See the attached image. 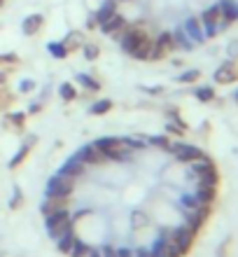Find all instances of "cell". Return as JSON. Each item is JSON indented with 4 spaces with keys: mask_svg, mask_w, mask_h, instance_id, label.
<instances>
[{
    "mask_svg": "<svg viewBox=\"0 0 238 257\" xmlns=\"http://www.w3.org/2000/svg\"><path fill=\"white\" fill-rule=\"evenodd\" d=\"M96 145L101 148L108 162H129L133 155V148L124 138H98Z\"/></svg>",
    "mask_w": 238,
    "mask_h": 257,
    "instance_id": "1",
    "label": "cell"
},
{
    "mask_svg": "<svg viewBox=\"0 0 238 257\" xmlns=\"http://www.w3.org/2000/svg\"><path fill=\"white\" fill-rule=\"evenodd\" d=\"M191 176L198 180V185H210V187H217V169L215 164L210 162V157L205 159H198V162H191Z\"/></svg>",
    "mask_w": 238,
    "mask_h": 257,
    "instance_id": "2",
    "label": "cell"
},
{
    "mask_svg": "<svg viewBox=\"0 0 238 257\" xmlns=\"http://www.w3.org/2000/svg\"><path fill=\"white\" fill-rule=\"evenodd\" d=\"M147 35H150V33H147L140 24H136V26H126L122 31V35H119V47H122L124 54L131 56L138 49V45H140Z\"/></svg>",
    "mask_w": 238,
    "mask_h": 257,
    "instance_id": "3",
    "label": "cell"
},
{
    "mask_svg": "<svg viewBox=\"0 0 238 257\" xmlns=\"http://www.w3.org/2000/svg\"><path fill=\"white\" fill-rule=\"evenodd\" d=\"M47 231L54 241L59 236H63V234L73 231V217H70L68 210L61 208V210H56V213H52V215H47Z\"/></svg>",
    "mask_w": 238,
    "mask_h": 257,
    "instance_id": "4",
    "label": "cell"
},
{
    "mask_svg": "<svg viewBox=\"0 0 238 257\" xmlns=\"http://www.w3.org/2000/svg\"><path fill=\"white\" fill-rule=\"evenodd\" d=\"M73 190H75V178L66 176L61 171L47 183V196H70Z\"/></svg>",
    "mask_w": 238,
    "mask_h": 257,
    "instance_id": "5",
    "label": "cell"
},
{
    "mask_svg": "<svg viewBox=\"0 0 238 257\" xmlns=\"http://www.w3.org/2000/svg\"><path fill=\"white\" fill-rule=\"evenodd\" d=\"M170 152L175 155L177 162H182V164H191V162H198V159H205V157H208L203 150L194 148V145H184V143H173V145H170Z\"/></svg>",
    "mask_w": 238,
    "mask_h": 257,
    "instance_id": "6",
    "label": "cell"
},
{
    "mask_svg": "<svg viewBox=\"0 0 238 257\" xmlns=\"http://www.w3.org/2000/svg\"><path fill=\"white\" fill-rule=\"evenodd\" d=\"M173 49H175V42H173V33L163 31V33L157 35V40H154V47H152L150 61H161V59H166V56L173 52Z\"/></svg>",
    "mask_w": 238,
    "mask_h": 257,
    "instance_id": "7",
    "label": "cell"
},
{
    "mask_svg": "<svg viewBox=\"0 0 238 257\" xmlns=\"http://www.w3.org/2000/svg\"><path fill=\"white\" fill-rule=\"evenodd\" d=\"M126 26H129V21L117 12V14H112L108 21H103L101 26H98V31H101L103 35H110V38H117V40H119V35H122V31Z\"/></svg>",
    "mask_w": 238,
    "mask_h": 257,
    "instance_id": "8",
    "label": "cell"
},
{
    "mask_svg": "<svg viewBox=\"0 0 238 257\" xmlns=\"http://www.w3.org/2000/svg\"><path fill=\"white\" fill-rule=\"evenodd\" d=\"M170 236H173L175 245L180 248V252H182V255H187V252L191 250V243H194V236H196V231H191L189 227L184 224V227H177V229L170 231Z\"/></svg>",
    "mask_w": 238,
    "mask_h": 257,
    "instance_id": "9",
    "label": "cell"
},
{
    "mask_svg": "<svg viewBox=\"0 0 238 257\" xmlns=\"http://www.w3.org/2000/svg\"><path fill=\"white\" fill-rule=\"evenodd\" d=\"M77 157H80V159L87 164V166H101V164L108 162V159H105V155L101 152V148H98L96 143H89V145H84V148L77 152Z\"/></svg>",
    "mask_w": 238,
    "mask_h": 257,
    "instance_id": "10",
    "label": "cell"
},
{
    "mask_svg": "<svg viewBox=\"0 0 238 257\" xmlns=\"http://www.w3.org/2000/svg\"><path fill=\"white\" fill-rule=\"evenodd\" d=\"M208 217H210V203H203V206H198V208L187 213V227H189L191 231H198L205 224Z\"/></svg>",
    "mask_w": 238,
    "mask_h": 257,
    "instance_id": "11",
    "label": "cell"
},
{
    "mask_svg": "<svg viewBox=\"0 0 238 257\" xmlns=\"http://www.w3.org/2000/svg\"><path fill=\"white\" fill-rule=\"evenodd\" d=\"M215 82L217 84H233V82L238 80V66H236V61H224L222 66L215 70Z\"/></svg>",
    "mask_w": 238,
    "mask_h": 257,
    "instance_id": "12",
    "label": "cell"
},
{
    "mask_svg": "<svg viewBox=\"0 0 238 257\" xmlns=\"http://www.w3.org/2000/svg\"><path fill=\"white\" fill-rule=\"evenodd\" d=\"M35 143H38V136H26V138H24V143H21V148L17 150V155L10 159V164H7V166L14 171L17 166H19V164H24V159L31 155V150H33Z\"/></svg>",
    "mask_w": 238,
    "mask_h": 257,
    "instance_id": "13",
    "label": "cell"
},
{
    "mask_svg": "<svg viewBox=\"0 0 238 257\" xmlns=\"http://www.w3.org/2000/svg\"><path fill=\"white\" fill-rule=\"evenodd\" d=\"M184 33L191 38V42L194 45H203L205 42V33H203V26H201V21L196 19V17H187V21H184Z\"/></svg>",
    "mask_w": 238,
    "mask_h": 257,
    "instance_id": "14",
    "label": "cell"
},
{
    "mask_svg": "<svg viewBox=\"0 0 238 257\" xmlns=\"http://www.w3.org/2000/svg\"><path fill=\"white\" fill-rule=\"evenodd\" d=\"M42 26H45V17L42 14H28L26 19L21 21V33L26 38H33V35H38L42 31Z\"/></svg>",
    "mask_w": 238,
    "mask_h": 257,
    "instance_id": "15",
    "label": "cell"
},
{
    "mask_svg": "<svg viewBox=\"0 0 238 257\" xmlns=\"http://www.w3.org/2000/svg\"><path fill=\"white\" fill-rule=\"evenodd\" d=\"M219 12H222V21L226 26L238 21V0H219Z\"/></svg>",
    "mask_w": 238,
    "mask_h": 257,
    "instance_id": "16",
    "label": "cell"
},
{
    "mask_svg": "<svg viewBox=\"0 0 238 257\" xmlns=\"http://www.w3.org/2000/svg\"><path fill=\"white\" fill-rule=\"evenodd\" d=\"M68 206V196H47L45 203H42V215H52L56 210H61Z\"/></svg>",
    "mask_w": 238,
    "mask_h": 257,
    "instance_id": "17",
    "label": "cell"
},
{
    "mask_svg": "<svg viewBox=\"0 0 238 257\" xmlns=\"http://www.w3.org/2000/svg\"><path fill=\"white\" fill-rule=\"evenodd\" d=\"M84 166H87V164L82 162L77 155H73L68 162L63 164L61 173H66V176H73V178H82V176H84Z\"/></svg>",
    "mask_w": 238,
    "mask_h": 257,
    "instance_id": "18",
    "label": "cell"
},
{
    "mask_svg": "<svg viewBox=\"0 0 238 257\" xmlns=\"http://www.w3.org/2000/svg\"><path fill=\"white\" fill-rule=\"evenodd\" d=\"M117 5H119L117 0H103L101 7H98V10L94 12L96 21H98V26H101L103 21H108L110 17H112V14H117Z\"/></svg>",
    "mask_w": 238,
    "mask_h": 257,
    "instance_id": "19",
    "label": "cell"
},
{
    "mask_svg": "<svg viewBox=\"0 0 238 257\" xmlns=\"http://www.w3.org/2000/svg\"><path fill=\"white\" fill-rule=\"evenodd\" d=\"M63 45H66V49H68L70 54H73V52H77V49H82V45H84V35L80 33V31H70L68 35H66V38H63Z\"/></svg>",
    "mask_w": 238,
    "mask_h": 257,
    "instance_id": "20",
    "label": "cell"
},
{
    "mask_svg": "<svg viewBox=\"0 0 238 257\" xmlns=\"http://www.w3.org/2000/svg\"><path fill=\"white\" fill-rule=\"evenodd\" d=\"M173 42H175V49H184V52H191L194 49V42L187 33H184V28H177L173 31Z\"/></svg>",
    "mask_w": 238,
    "mask_h": 257,
    "instance_id": "21",
    "label": "cell"
},
{
    "mask_svg": "<svg viewBox=\"0 0 238 257\" xmlns=\"http://www.w3.org/2000/svg\"><path fill=\"white\" fill-rule=\"evenodd\" d=\"M75 82L77 84H82L87 91H98V89H101V82L96 80V77H91V75H87V73H77Z\"/></svg>",
    "mask_w": 238,
    "mask_h": 257,
    "instance_id": "22",
    "label": "cell"
},
{
    "mask_svg": "<svg viewBox=\"0 0 238 257\" xmlns=\"http://www.w3.org/2000/svg\"><path fill=\"white\" fill-rule=\"evenodd\" d=\"M47 52H49V56H54V59H59V61H61V59H68V56H70V52H68V49H66V45H63V42L61 40H59V42H49V45H47Z\"/></svg>",
    "mask_w": 238,
    "mask_h": 257,
    "instance_id": "23",
    "label": "cell"
},
{
    "mask_svg": "<svg viewBox=\"0 0 238 257\" xmlns=\"http://www.w3.org/2000/svg\"><path fill=\"white\" fill-rule=\"evenodd\" d=\"M198 201L201 203H212L215 201V196H217V187H210V185H198Z\"/></svg>",
    "mask_w": 238,
    "mask_h": 257,
    "instance_id": "24",
    "label": "cell"
},
{
    "mask_svg": "<svg viewBox=\"0 0 238 257\" xmlns=\"http://www.w3.org/2000/svg\"><path fill=\"white\" fill-rule=\"evenodd\" d=\"M73 243H75V234H73V231H68V234H63V236L56 238V248H59V252H63V255H68Z\"/></svg>",
    "mask_w": 238,
    "mask_h": 257,
    "instance_id": "25",
    "label": "cell"
},
{
    "mask_svg": "<svg viewBox=\"0 0 238 257\" xmlns=\"http://www.w3.org/2000/svg\"><path fill=\"white\" fill-rule=\"evenodd\" d=\"M112 105H115V103L110 101V98H101V101H96L94 105L89 108V112H91V115H108L110 110H112Z\"/></svg>",
    "mask_w": 238,
    "mask_h": 257,
    "instance_id": "26",
    "label": "cell"
},
{
    "mask_svg": "<svg viewBox=\"0 0 238 257\" xmlns=\"http://www.w3.org/2000/svg\"><path fill=\"white\" fill-rule=\"evenodd\" d=\"M59 96H61V101L66 103H73L77 98V89L70 84V82H63L61 87H59Z\"/></svg>",
    "mask_w": 238,
    "mask_h": 257,
    "instance_id": "27",
    "label": "cell"
},
{
    "mask_svg": "<svg viewBox=\"0 0 238 257\" xmlns=\"http://www.w3.org/2000/svg\"><path fill=\"white\" fill-rule=\"evenodd\" d=\"M82 54H84L87 61H96V59L101 56V47H98L96 42H84V45H82Z\"/></svg>",
    "mask_w": 238,
    "mask_h": 257,
    "instance_id": "28",
    "label": "cell"
},
{
    "mask_svg": "<svg viewBox=\"0 0 238 257\" xmlns=\"http://www.w3.org/2000/svg\"><path fill=\"white\" fill-rule=\"evenodd\" d=\"M5 122L10 128H17V131H21L24 128V122H26V112H12V115L5 117Z\"/></svg>",
    "mask_w": 238,
    "mask_h": 257,
    "instance_id": "29",
    "label": "cell"
},
{
    "mask_svg": "<svg viewBox=\"0 0 238 257\" xmlns=\"http://www.w3.org/2000/svg\"><path fill=\"white\" fill-rule=\"evenodd\" d=\"M194 96H196L201 103H210V101H215V89L212 87H196Z\"/></svg>",
    "mask_w": 238,
    "mask_h": 257,
    "instance_id": "30",
    "label": "cell"
},
{
    "mask_svg": "<svg viewBox=\"0 0 238 257\" xmlns=\"http://www.w3.org/2000/svg\"><path fill=\"white\" fill-rule=\"evenodd\" d=\"M201 80V70L196 68H191V70H184L182 75H177V82H182V84H194V82Z\"/></svg>",
    "mask_w": 238,
    "mask_h": 257,
    "instance_id": "31",
    "label": "cell"
},
{
    "mask_svg": "<svg viewBox=\"0 0 238 257\" xmlns=\"http://www.w3.org/2000/svg\"><path fill=\"white\" fill-rule=\"evenodd\" d=\"M147 143H150V145H157V148H161V150H166V152H170V145H173V143L168 141V136H152V138H147Z\"/></svg>",
    "mask_w": 238,
    "mask_h": 257,
    "instance_id": "32",
    "label": "cell"
},
{
    "mask_svg": "<svg viewBox=\"0 0 238 257\" xmlns=\"http://www.w3.org/2000/svg\"><path fill=\"white\" fill-rule=\"evenodd\" d=\"M87 250H89V245L84 243V241H80V238H75V243H73L68 255L70 257H87Z\"/></svg>",
    "mask_w": 238,
    "mask_h": 257,
    "instance_id": "33",
    "label": "cell"
},
{
    "mask_svg": "<svg viewBox=\"0 0 238 257\" xmlns=\"http://www.w3.org/2000/svg\"><path fill=\"white\" fill-rule=\"evenodd\" d=\"M14 103V94H10L5 89V84H0V110H5V108H10Z\"/></svg>",
    "mask_w": 238,
    "mask_h": 257,
    "instance_id": "34",
    "label": "cell"
},
{
    "mask_svg": "<svg viewBox=\"0 0 238 257\" xmlns=\"http://www.w3.org/2000/svg\"><path fill=\"white\" fill-rule=\"evenodd\" d=\"M131 224H133L136 229H140V227H145V224H150V217L145 215V213H140V210H136V213L131 215Z\"/></svg>",
    "mask_w": 238,
    "mask_h": 257,
    "instance_id": "35",
    "label": "cell"
},
{
    "mask_svg": "<svg viewBox=\"0 0 238 257\" xmlns=\"http://www.w3.org/2000/svg\"><path fill=\"white\" fill-rule=\"evenodd\" d=\"M182 206H184L187 210H194V208H198V206H203V203L198 201L196 194H184V196H182Z\"/></svg>",
    "mask_w": 238,
    "mask_h": 257,
    "instance_id": "36",
    "label": "cell"
},
{
    "mask_svg": "<svg viewBox=\"0 0 238 257\" xmlns=\"http://www.w3.org/2000/svg\"><path fill=\"white\" fill-rule=\"evenodd\" d=\"M21 203H24V192H21V187H14L12 199H10V208L17 210V208H21Z\"/></svg>",
    "mask_w": 238,
    "mask_h": 257,
    "instance_id": "37",
    "label": "cell"
},
{
    "mask_svg": "<svg viewBox=\"0 0 238 257\" xmlns=\"http://www.w3.org/2000/svg\"><path fill=\"white\" fill-rule=\"evenodd\" d=\"M19 63V56L14 54V52H5V54H0V66H17Z\"/></svg>",
    "mask_w": 238,
    "mask_h": 257,
    "instance_id": "38",
    "label": "cell"
},
{
    "mask_svg": "<svg viewBox=\"0 0 238 257\" xmlns=\"http://www.w3.org/2000/svg\"><path fill=\"white\" fill-rule=\"evenodd\" d=\"M35 87H38V84H35L33 80H21L19 82V94H31V91H35Z\"/></svg>",
    "mask_w": 238,
    "mask_h": 257,
    "instance_id": "39",
    "label": "cell"
},
{
    "mask_svg": "<svg viewBox=\"0 0 238 257\" xmlns=\"http://www.w3.org/2000/svg\"><path fill=\"white\" fill-rule=\"evenodd\" d=\"M226 54H229V59H231V61H236V59H238V38L226 45Z\"/></svg>",
    "mask_w": 238,
    "mask_h": 257,
    "instance_id": "40",
    "label": "cell"
},
{
    "mask_svg": "<svg viewBox=\"0 0 238 257\" xmlns=\"http://www.w3.org/2000/svg\"><path fill=\"white\" fill-rule=\"evenodd\" d=\"M84 28H87V31H96V28H98V21H96L94 12L87 17V24H84Z\"/></svg>",
    "mask_w": 238,
    "mask_h": 257,
    "instance_id": "41",
    "label": "cell"
},
{
    "mask_svg": "<svg viewBox=\"0 0 238 257\" xmlns=\"http://www.w3.org/2000/svg\"><path fill=\"white\" fill-rule=\"evenodd\" d=\"M101 255L103 257H117V250L112 248V245H103V248H101Z\"/></svg>",
    "mask_w": 238,
    "mask_h": 257,
    "instance_id": "42",
    "label": "cell"
},
{
    "mask_svg": "<svg viewBox=\"0 0 238 257\" xmlns=\"http://www.w3.org/2000/svg\"><path fill=\"white\" fill-rule=\"evenodd\" d=\"M42 110V103H31V108H28V115H38Z\"/></svg>",
    "mask_w": 238,
    "mask_h": 257,
    "instance_id": "43",
    "label": "cell"
},
{
    "mask_svg": "<svg viewBox=\"0 0 238 257\" xmlns=\"http://www.w3.org/2000/svg\"><path fill=\"white\" fill-rule=\"evenodd\" d=\"M117 257H133V250H131V248H119Z\"/></svg>",
    "mask_w": 238,
    "mask_h": 257,
    "instance_id": "44",
    "label": "cell"
},
{
    "mask_svg": "<svg viewBox=\"0 0 238 257\" xmlns=\"http://www.w3.org/2000/svg\"><path fill=\"white\" fill-rule=\"evenodd\" d=\"M143 91H145V94H154V96H157V94H161L163 89L161 87H143Z\"/></svg>",
    "mask_w": 238,
    "mask_h": 257,
    "instance_id": "45",
    "label": "cell"
},
{
    "mask_svg": "<svg viewBox=\"0 0 238 257\" xmlns=\"http://www.w3.org/2000/svg\"><path fill=\"white\" fill-rule=\"evenodd\" d=\"M136 257H152V252L147 248H138L136 250Z\"/></svg>",
    "mask_w": 238,
    "mask_h": 257,
    "instance_id": "46",
    "label": "cell"
},
{
    "mask_svg": "<svg viewBox=\"0 0 238 257\" xmlns=\"http://www.w3.org/2000/svg\"><path fill=\"white\" fill-rule=\"evenodd\" d=\"M87 257H103V255H101V250H98V248H89Z\"/></svg>",
    "mask_w": 238,
    "mask_h": 257,
    "instance_id": "47",
    "label": "cell"
},
{
    "mask_svg": "<svg viewBox=\"0 0 238 257\" xmlns=\"http://www.w3.org/2000/svg\"><path fill=\"white\" fill-rule=\"evenodd\" d=\"M0 84H7V73H3V70H0Z\"/></svg>",
    "mask_w": 238,
    "mask_h": 257,
    "instance_id": "48",
    "label": "cell"
},
{
    "mask_svg": "<svg viewBox=\"0 0 238 257\" xmlns=\"http://www.w3.org/2000/svg\"><path fill=\"white\" fill-rule=\"evenodd\" d=\"M152 257H166L163 252H152Z\"/></svg>",
    "mask_w": 238,
    "mask_h": 257,
    "instance_id": "49",
    "label": "cell"
},
{
    "mask_svg": "<svg viewBox=\"0 0 238 257\" xmlns=\"http://www.w3.org/2000/svg\"><path fill=\"white\" fill-rule=\"evenodd\" d=\"M117 3H129V0H117Z\"/></svg>",
    "mask_w": 238,
    "mask_h": 257,
    "instance_id": "50",
    "label": "cell"
},
{
    "mask_svg": "<svg viewBox=\"0 0 238 257\" xmlns=\"http://www.w3.org/2000/svg\"><path fill=\"white\" fill-rule=\"evenodd\" d=\"M233 98H236V103H238V91H236V96H233Z\"/></svg>",
    "mask_w": 238,
    "mask_h": 257,
    "instance_id": "51",
    "label": "cell"
}]
</instances>
